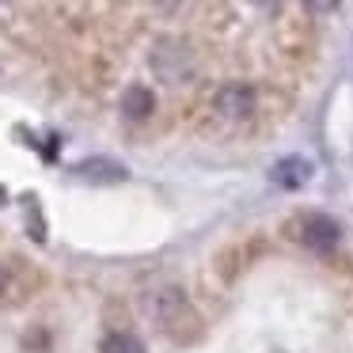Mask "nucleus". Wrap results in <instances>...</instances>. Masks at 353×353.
<instances>
[{
	"mask_svg": "<svg viewBox=\"0 0 353 353\" xmlns=\"http://www.w3.org/2000/svg\"><path fill=\"white\" fill-rule=\"evenodd\" d=\"M148 61H152V72L163 84H186L194 77V50L179 39H160Z\"/></svg>",
	"mask_w": 353,
	"mask_h": 353,
	"instance_id": "2",
	"label": "nucleus"
},
{
	"mask_svg": "<svg viewBox=\"0 0 353 353\" xmlns=\"http://www.w3.org/2000/svg\"><path fill=\"white\" fill-rule=\"evenodd\" d=\"M80 171H84L88 179H110V183L125 179V168H118V163H110V160H92V163H84Z\"/></svg>",
	"mask_w": 353,
	"mask_h": 353,
	"instance_id": "8",
	"label": "nucleus"
},
{
	"mask_svg": "<svg viewBox=\"0 0 353 353\" xmlns=\"http://www.w3.org/2000/svg\"><path fill=\"white\" fill-rule=\"evenodd\" d=\"M148 312H152V319L160 323L163 334H171L175 342H190V338H198V330H201L198 312H194L190 300H186L179 289H156L152 296H148Z\"/></svg>",
	"mask_w": 353,
	"mask_h": 353,
	"instance_id": "1",
	"label": "nucleus"
},
{
	"mask_svg": "<svg viewBox=\"0 0 353 353\" xmlns=\"http://www.w3.org/2000/svg\"><path fill=\"white\" fill-rule=\"evenodd\" d=\"M300 4H304V8L312 12V16H327V12H334L338 4H342V0H300Z\"/></svg>",
	"mask_w": 353,
	"mask_h": 353,
	"instance_id": "9",
	"label": "nucleus"
},
{
	"mask_svg": "<svg viewBox=\"0 0 353 353\" xmlns=\"http://www.w3.org/2000/svg\"><path fill=\"white\" fill-rule=\"evenodd\" d=\"M156 110V95L148 92L145 84H130L122 92V114L133 118V122H141V118H148Z\"/></svg>",
	"mask_w": 353,
	"mask_h": 353,
	"instance_id": "6",
	"label": "nucleus"
},
{
	"mask_svg": "<svg viewBox=\"0 0 353 353\" xmlns=\"http://www.w3.org/2000/svg\"><path fill=\"white\" fill-rule=\"evenodd\" d=\"M156 8H163V12H175V8H183L186 0H152Z\"/></svg>",
	"mask_w": 353,
	"mask_h": 353,
	"instance_id": "11",
	"label": "nucleus"
},
{
	"mask_svg": "<svg viewBox=\"0 0 353 353\" xmlns=\"http://www.w3.org/2000/svg\"><path fill=\"white\" fill-rule=\"evenodd\" d=\"M296 239L315 254H330L338 247V239H342V228H338V221L327 213H307L304 221H300Z\"/></svg>",
	"mask_w": 353,
	"mask_h": 353,
	"instance_id": "4",
	"label": "nucleus"
},
{
	"mask_svg": "<svg viewBox=\"0 0 353 353\" xmlns=\"http://www.w3.org/2000/svg\"><path fill=\"white\" fill-rule=\"evenodd\" d=\"M254 110H259V95H254V88L243 84V80L221 84L213 92V114L224 118V122H247Z\"/></svg>",
	"mask_w": 353,
	"mask_h": 353,
	"instance_id": "3",
	"label": "nucleus"
},
{
	"mask_svg": "<svg viewBox=\"0 0 353 353\" xmlns=\"http://www.w3.org/2000/svg\"><path fill=\"white\" fill-rule=\"evenodd\" d=\"M0 4H8V0H0Z\"/></svg>",
	"mask_w": 353,
	"mask_h": 353,
	"instance_id": "13",
	"label": "nucleus"
},
{
	"mask_svg": "<svg viewBox=\"0 0 353 353\" xmlns=\"http://www.w3.org/2000/svg\"><path fill=\"white\" fill-rule=\"evenodd\" d=\"M270 175H274V183L285 186V190H300V186L312 179V163H307L304 156H285V160L274 163Z\"/></svg>",
	"mask_w": 353,
	"mask_h": 353,
	"instance_id": "5",
	"label": "nucleus"
},
{
	"mask_svg": "<svg viewBox=\"0 0 353 353\" xmlns=\"http://www.w3.org/2000/svg\"><path fill=\"white\" fill-rule=\"evenodd\" d=\"M8 292H16V281H12L8 274H4V270H0V304H8Z\"/></svg>",
	"mask_w": 353,
	"mask_h": 353,
	"instance_id": "10",
	"label": "nucleus"
},
{
	"mask_svg": "<svg viewBox=\"0 0 353 353\" xmlns=\"http://www.w3.org/2000/svg\"><path fill=\"white\" fill-rule=\"evenodd\" d=\"M247 4H254V8H274L277 0H247Z\"/></svg>",
	"mask_w": 353,
	"mask_h": 353,
	"instance_id": "12",
	"label": "nucleus"
},
{
	"mask_svg": "<svg viewBox=\"0 0 353 353\" xmlns=\"http://www.w3.org/2000/svg\"><path fill=\"white\" fill-rule=\"evenodd\" d=\"M103 353H145V345H141V338L118 330V334H110L107 342H103Z\"/></svg>",
	"mask_w": 353,
	"mask_h": 353,
	"instance_id": "7",
	"label": "nucleus"
}]
</instances>
